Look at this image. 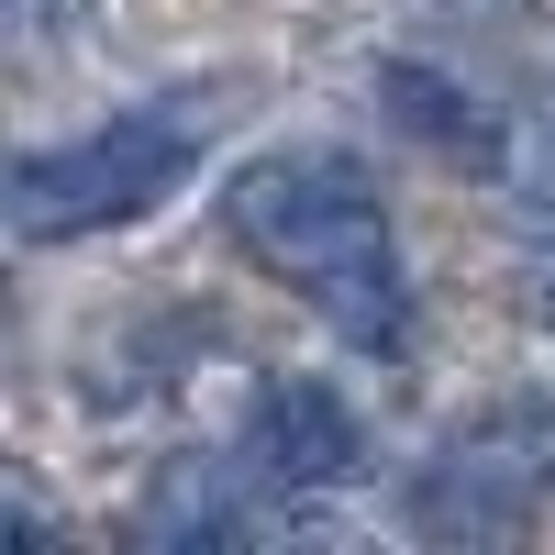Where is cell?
I'll use <instances>...</instances> for the list:
<instances>
[{
  "label": "cell",
  "instance_id": "obj_8",
  "mask_svg": "<svg viewBox=\"0 0 555 555\" xmlns=\"http://www.w3.org/2000/svg\"><path fill=\"white\" fill-rule=\"evenodd\" d=\"M23 23H44V0H0V34H23Z\"/></svg>",
  "mask_w": 555,
  "mask_h": 555
},
{
  "label": "cell",
  "instance_id": "obj_1",
  "mask_svg": "<svg viewBox=\"0 0 555 555\" xmlns=\"http://www.w3.org/2000/svg\"><path fill=\"white\" fill-rule=\"evenodd\" d=\"M222 234L245 245L256 278H278L300 311H322L345 345L400 356L411 345V267L400 222L345 145H267L222 178Z\"/></svg>",
  "mask_w": 555,
  "mask_h": 555
},
{
  "label": "cell",
  "instance_id": "obj_2",
  "mask_svg": "<svg viewBox=\"0 0 555 555\" xmlns=\"http://www.w3.org/2000/svg\"><path fill=\"white\" fill-rule=\"evenodd\" d=\"M211 89H167V101H122L112 122H89L78 145H44L23 167H0V222L34 245L67 234H112L145 222L167 190H190V167L211 156Z\"/></svg>",
  "mask_w": 555,
  "mask_h": 555
},
{
  "label": "cell",
  "instance_id": "obj_3",
  "mask_svg": "<svg viewBox=\"0 0 555 555\" xmlns=\"http://www.w3.org/2000/svg\"><path fill=\"white\" fill-rule=\"evenodd\" d=\"M544 423L533 411H489V423H467L423 478H411V522L423 533H512L533 512V489H544Z\"/></svg>",
  "mask_w": 555,
  "mask_h": 555
},
{
  "label": "cell",
  "instance_id": "obj_4",
  "mask_svg": "<svg viewBox=\"0 0 555 555\" xmlns=\"http://www.w3.org/2000/svg\"><path fill=\"white\" fill-rule=\"evenodd\" d=\"M245 455H256L245 478L289 489V500H322V489L366 478V423L334 378H267L256 411H245Z\"/></svg>",
  "mask_w": 555,
  "mask_h": 555
},
{
  "label": "cell",
  "instance_id": "obj_5",
  "mask_svg": "<svg viewBox=\"0 0 555 555\" xmlns=\"http://www.w3.org/2000/svg\"><path fill=\"white\" fill-rule=\"evenodd\" d=\"M389 101H400V122L423 133V145H444V156H512V112H489L478 89H455L444 67H389Z\"/></svg>",
  "mask_w": 555,
  "mask_h": 555
},
{
  "label": "cell",
  "instance_id": "obj_6",
  "mask_svg": "<svg viewBox=\"0 0 555 555\" xmlns=\"http://www.w3.org/2000/svg\"><path fill=\"white\" fill-rule=\"evenodd\" d=\"M133 533H245V489L234 478H222V467H201V455H190V467H167L156 489H145V512H133Z\"/></svg>",
  "mask_w": 555,
  "mask_h": 555
},
{
  "label": "cell",
  "instance_id": "obj_7",
  "mask_svg": "<svg viewBox=\"0 0 555 555\" xmlns=\"http://www.w3.org/2000/svg\"><path fill=\"white\" fill-rule=\"evenodd\" d=\"M0 544H44V512H23V500H0Z\"/></svg>",
  "mask_w": 555,
  "mask_h": 555
}]
</instances>
